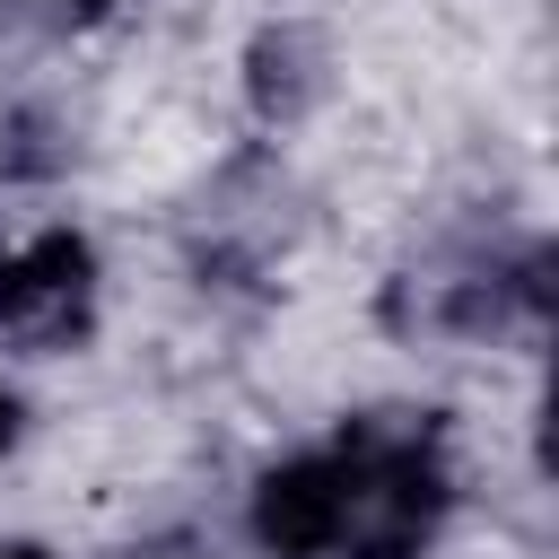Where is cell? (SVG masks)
Instances as JSON below:
<instances>
[{
	"instance_id": "cell-1",
	"label": "cell",
	"mask_w": 559,
	"mask_h": 559,
	"mask_svg": "<svg viewBox=\"0 0 559 559\" xmlns=\"http://www.w3.org/2000/svg\"><path fill=\"white\" fill-rule=\"evenodd\" d=\"M332 454L349 463V524L332 559H428L454 515V463L437 419L376 411V419H349Z\"/></svg>"
},
{
	"instance_id": "cell-2",
	"label": "cell",
	"mask_w": 559,
	"mask_h": 559,
	"mask_svg": "<svg viewBox=\"0 0 559 559\" xmlns=\"http://www.w3.org/2000/svg\"><path fill=\"white\" fill-rule=\"evenodd\" d=\"M96 332V245L79 227H35L0 245V341L26 358H61Z\"/></svg>"
},
{
	"instance_id": "cell-3",
	"label": "cell",
	"mask_w": 559,
	"mask_h": 559,
	"mask_svg": "<svg viewBox=\"0 0 559 559\" xmlns=\"http://www.w3.org/2000/svg\"><path fill=\"white\" fill-rule=\"evenodd\" d=\"M245 524H253L262 559H332V550H341V524H349V463H341L332 445L280 454V463L253 480Z\"/></svg>"
},
{
	"instance_id": "cell-4",
	"label": "cell",
	"mask_w": 559,
	"mask_h": 559,
	"mask_svg": "<svg viewBox=\"0 0 559 559\" xmlns=\"http://www.w3.org/2000/svg\"><path fill=\"white\" fill-rule=\"evenodd\" d=\"M323 87H332V52H323V35L306 17L253 26V44H245V105H253V122H271V131L306 122L323 105Z\"/></svg>"
},
{
	"instance_id": "cell-5",
	"label": "cell",
	"mask_w": 559,
	"mask_h": 559,
	"mask_svg": "<svg viewBox=\"0 0 559 559\" xmlns=\"http://www.w3.org/2000/svg\"><path fill=\"white\" fill-rule=\"evenodd\" d=\"M70 157H79V140L52 105H0V175L9 183H52Z\"/></svg>"
},
{
	"instance_id": "cell-6",
	"label": "cell",
	"mask_w": 559,
	"mask_h": 559,
	"mask_svg": "<svg viewBox=\"0 0 559 559\" xmlns=\"http://www.w3.org/2000/svg\"><path fill=\"white\" fill-rule=\"evenodd\" d=\"M17 437H26V393L0 384V454H17Z\"/></svg>"
},
{
	"instance_id": "cell-7",
	"label": "cell",
	"mask_w": 559,
	"mask_h": 559,
	"mask_svg": "<svg viewBox=\"0 0 559 559\" xmlns=\"http://www.w3.org/2000/svg\"><path fill=\"white\" fill-rule=\"evenodd\" d=\"M44 9H52L61 26H96V17H114L122 0H44Z\"/></svg>"
},
{
	"instance_id": "cell-8",
	"label": "cell",
	"mask_w": 559,
	"mask_h": 559,
	"mask_svg": "<svg viewBox=\"0 0 559 559\" xmlns=\"http://www.w3.org/2000/svg\"><path fill=\"white\" fill-rule=\"evenodd\" d=\"M0 559H61V550H44V542H0Z\"/></svg>"
}]
</instances>
